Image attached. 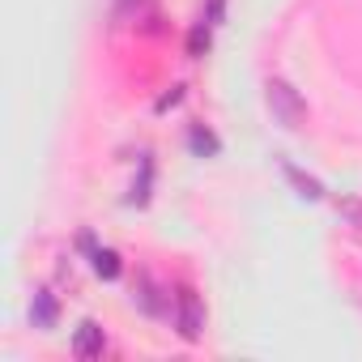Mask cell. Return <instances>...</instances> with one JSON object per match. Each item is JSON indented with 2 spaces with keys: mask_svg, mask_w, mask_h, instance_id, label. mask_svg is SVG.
<instances>
[{
  "mask_svg": "<svg viewBox=\"0 0 362 362\" xmlns=\"http://www.w3.org/2000/svg\"><path fill=\"white\" fill-rule=\"evenodd\" d=\"M264 103H269V111H273V119H277L281 128H298L303 115H307L303 94H298L290 81H281V77H269V81H264Z\"/></svg>",
  "mask_w": 362,
  "mask_h": 362,
  "instance_id": "1",
  "label": "cell"
},
{
  "mask_svg": "<svg viewBox=\"0 0 362 362\" xmlns=\"http://www.w3.org/2000/svg\"><path fill=\"white\" fill-rule=\"evenodd\" d=\"M175 328L184 341H197L205 332V307L192 290H179V298H175Z\"/></svg>",
  "mask_w": 362,
  "mask_h": 362,
  "instance_id": "2",
  "label": "cell"
},
{
  "mask_svg": "<svg viewBox=\"0 0 362 362\" xmlns=\"http://www.w3.org/2000/svg\"><path fill=\"white\" fill-rule=\"evenodd\" d=\"M103 345H107L103 328H98L94 320H81V328H77V337H73V354H77V358H98Z\"/></svg>",
  "mask_w": 362,
  "mask_h": 362,
  "instance_id": "3",
  "label": "cell"
},
{
  "mask_svg": "<svg viewBox=\"0 0 362 362\" xmlns=\"http://www.w3.org/2000/svg\"><path fill=\"white\" fill-rule=\"evenodd\" d=\"M94 273H98V277H107V281H111V277H119V256H115V252H107V247H103V252H94Z\"/></svg>",
  "mask_w": 362,
  "mask_h": 362,
  "instance_id": "4",
  "label": "cell"
},
{
  "mask_svg": "<svg viewBox=\"0 0 362 362\" xmlns=\"http://www.w3.org/2000/svg\"><path fill=\"white\" fill-rule=\"evenodd\" d=\"M52 320H56V303H52L47 294H39V298H35V324H39V328H47Z\"/></svg>",
  "mask_w": 362,
  "mask_h": 362,
  "instance_id": "5",
  "label": "cell"
},
{
  "mask_svg": "<svg viewBox=\"0 0 362 362\" xmlns=\"http://www.w3.org/2000/svg\"><path fill=\"white\" fill-rule=\"evenodd\" d=\"M286 175H290V179H294V184H298V188H303V197H320V184H315V179H303V175H298V170H294V166H290V170H286Z\"/></svg>",
  "mask_w": 362,
  "mask_h": 362,
  "instance_id": "6",
  "label": "cell"
},
{
  "mask_svg": "<svg viewBox=\"0 0 362 362\" xmlns=\"http://www.w3.org/2000/svg\"><path fill=\"white\" fill-rule=\"evenodd\" d=\"M201 47H209V30H205V26L192 30V56H201Z\"/></svg>",
  "mask_w": 362,
  "mask_h": 362,
  "instance_id": "7",
  "label": "cell"
},
{
  "mask_svg": "<svg viewBox=\"0 0 362 362\" xmlns=\"http://www.w3.org/2000/svg\"><path fill=\"white\" fill-rule=\"evenodd\" d=\"M192 145H197V149H218V141H214L209 132H201V128L192 132Z\"/></svg>",
  "mask_w": 362,
  "mask_h": 362,
  "instance_id": "8",
  "label": "cell"
},
{
  "mask_svg": "<svg viewBox=\"0 0 362 362\" xmlns=\"http://www.w3.org/2000/svg\"><path fill=\"white\" fill-rule=\"evenodd\" d=\"M222 18V0H209V22H218Z\"/></svg>",
  "mask_w": 362,
  "mask_h": 362,
  "instance_id": "9",
  "label": "cell"
}]
</instances>
